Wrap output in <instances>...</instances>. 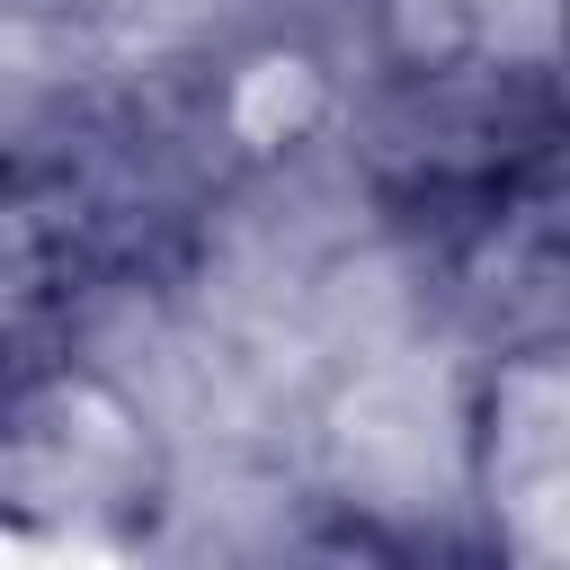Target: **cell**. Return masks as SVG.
<instances>
[{
  "instance_id": "cell-2",
  "label": "cell",
  "mask_w": 570,
  "mask_h": 570,
  "mask_svg": "<svg viewBox=\"0 0 570 570\" xmlns=\"http://www.w3.org/2000/svg\"><path fill=\"white\" fill-rule=\"evenodd\" d=\"M463 490L499 561L552 570L570 552V356L552 330L499 338L463 401Z\"/></svg>"
},
{
  "instance_id": "cell-1",
  "label": "cell",
  "mask_w": 570,
  "mask_h": 570,
  "mask_svg": "<svg viewBox=\"0 0 570 570\" xmlns=\"http://www.w3.org/2000/svg\"><path fill=\"white\" fill-rule=\"evenodd\" d=\"M160 490L151 419L98 365L27 356L0 374V499L45 517H134Z\"/></svg>"
},
{
  "instance_id": "cell-3",
  "label": "cell",
  "mask_w": 570,
  "mask_h": 570,
  "mask_svg": "<svg viewBox=\"0 0 570 570\" xmlns=\"http://www.w3.org/2000/svg\"><path fill=\"white\" fill-rule=\"evenodd\" d=\"M107 276V214L62 160L0 151V374L53 356Z\"/></svg>"
},
{
  "instance_id": "cell-4",
  "label": "cell",
  "mask_w": 570,
  "mask_h": 570,
  "mask_svg": "<svg viewBox=\"0 0 570 570\" xmlns=\"http://www.w3.org/2000/svg\"><path fill=\"white\" fill-rule=\"evenodd\" d=\"M392 89H552L561 0H356Z\"/></svg>"
}]
</instances>
